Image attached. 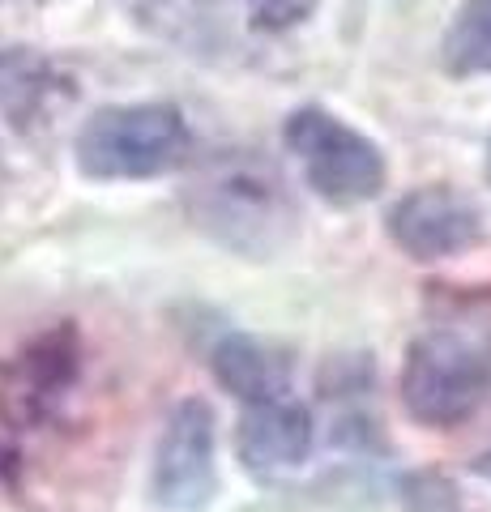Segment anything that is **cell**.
<instances>
[{"label": "cell", "instance_id": "cell-1", "mask_svg": "<svg viewBox=\"0 0 491 512\" xmlns=\"http://www.w3.org/2000/svg\"><path fill=\"white\" fill-rule=\"evenodd\" d=\"M188 214L214 244L248 256L274 261L295 235V201L282 175L252 154H223L188 184Z\"/></svg>", "mask_w": 491, "mask_h": 512}, {"label": "cell", "instance_id": "cell-2", "mask_svg": "<svg viewBox=\"0 0 491 512\" xmlns=\"http://www.w3.org/2000/svg\"><path fill=\"white\" fill-rule=\"evenodd\" d=\"M188 150V120L171 103L99 107L73 137V158L86 180H154L176 171Z\"/></svg>", "mask_w": 491, "mask_h": 512}, {"label": "cell", "instance_id": "cell-3", "mask_svg": "<svg viewBox=\"0 0 491 512\" xmlns=\"http://www.w3.org/2000/svg\"><path fill=\"white\" fill-rule=\"evenodd\" d=\"M282 141L299 158L304 180L316 197L334 205H359L385 188V158H380L376 141L355 133L346 120L329 116L321 107L291 111Z\"/></svg>", "mask_w": 491, "mask_h": 512}, {"label": "cell", "instance_id": "cell-4", "mask_svg": "<svg viewBox=\"0 0 491 512\" xmlns=\"http://www.w3.org/2000/svg\"><path fill=\"white\" fill-rule=\"evenodd\" d=\"M491 393V363L483 350H474L466 338L449 329L423 333L406 350L402 367V402L410 419L423 427H457L483 406Z\"/></svg>", "mask_w": 491, "mask_h": 512}, {"label": "cell", "instance_id": "cell-5", "mask_svg": "<svg viewBox=\"0 0 491 512\" xmlns=\"http://www.w3.org/2000/svg\"><path fill=\"white\" fill-rule=\"evenodd\" d=\"M82 380V338L73 320L47 325L9 359H0V423L39 431L60 414Z\"/></svg>", "mask_w": 491, "mask_h": 512}, {"label": "cell", "instance_id": "cell-6", "mask_svg": "<svg viewBox=\"0 0 491 512\" xmlns=\"http://www.w3.org/2000/svg\"><path fill=\"white\" fill-rule=\"evenodd\" d=\"M218 495L214 461V410L201 397L167 414L163 440L154 453V504L163 512H205Z\"/></svg>", "mask_w": 491, "mask_h": 512}, {"label": "cell", "instance_id": "cell-7", "mask_svg": "<svg viewBox=\"0 0 491 512\" xmlns=\"http://www.w3.org/2000/svg\"><path fill=\"white\" fill-rule=\"evenodd\" d=\"M389 235L406 256L415 261H440L470 248L483 235V214L466 192L445 188V184H427L415 188L389 210Z\"/></svg>", "mask_w": 491, "mask_h": 512}, {"label": "cell", "instance_id": "cell-8", "mask_svg": "<svg viewBox=\"0 0 491 512\" xmlns=\"http://www.w3.org/2000/svg\"><path fill=\"white\" fill-rule=\"evenodd\" d=\"M77 99L73 77L35 47H0V120L13 133H43Z\"/></svg>", "mask_w": 491, "mask_h": 512}, {"label": "cell", "instance_id": "cell-9", "mask_svg": "<svg viewBox=\"0 0 491 512\" xmlns=\"http://www.w3.org/2000/svg\"><path fill=\"white\" fill-rule=\"evenodd\" d=\"M312 440V414L295 397L244 406L240 423H235V453L252 478H278L299 470L312 453Z\"/></svg>", "mask_w": 491, "mask_h": 512}, {"label": "cell", "instance_id": "cell-10", "mask_svg": "<svg viewBox=\"0 0 491 512\" xmlns=\"http://www.w3.org/2000/svg\"><path fill=\"white\" fill-rule=\"evenodd\" d=\"M210 367L218 384L240 397L244 406L291 397V359L274 342H261L252 333H227L210 350Z\"/></svg>", "mask_w": 491, "mask_h": 512}, {"label": "cell", "instance_id": "cell-11", "mask_svg": "<svg viewBox=\"0 0 491 512\" xmlns=\"http://www.w3.org/2000/svg\"><path fill=\"white\" fill-rule=\"evenodd\" d=\"M445 69L457 77L491 73V0H466L440 47Z\"/></svg>", "mask_w": 491, "mask_h": 512}, {"label": "cell", "instance_id": "cell-12", "mask_svg": "<svg viewBox=\"0 0 491 512\" xmlns=\"http://www.w3.org/2000/svg\"><path fill=\"white\" fill-rule=\"evenodd\" d=\"M321 0H244V13H248V26L252 30H265V35H282L299 22H308Z\"/></svg>", "mask_w": 491, "mask_h": 512}, {"label": "cell", "instance_id": "cell-13", "mask_svg": "<svg viewBox=\"0 0 491 512\" xmlns=\"http://www.w3.org/2000/svg\"><path fill=\"white\" fill-rule=\"evenodd\" d=\"M13 470H18V453H13L9 444H0V487L13 478Z\"/></svg>", "mask_w": 491, "mask_h": 512}, {"label": "cell", "instance_id": "cell-14", "mask_svg": "<svg viewBox=\"0 0 491 512\" xmlns=\"http://www.w3.org/2000/svg\"><path fill=\"white\" fill-rule=\"evenodd\" d=\"M474 474H483V478H491V453H483V457H474Z\"/></svg>", "mask_w": 491, "mask_h": 512}, {"label": "cell", "instance_id": "cell-15", "mask_svg": "<svg viewBox=\"0 0 491 512\" xmlns=\"http://www.w3.org/2000/svg\"><path fill=\"white\" fill-rule=\"evenodd\" d=\"M487 180H491V154H487Z\"/></svg>", "mask_w": 491, "mask_h": 512}, {"label": "cell", "instance_id": "cell-16", "mask_svg": "<svg viewBox=\"0 0 491 512\" xmlns=\"http://www.w3.org/2000/svg\"><path fill=\"white\" fill-rule=\"evenodd\" d=\"M35 5H43V0H35Z\"/></svg>", "mask_w": 491, "mask_h": 512}]
</instances>
